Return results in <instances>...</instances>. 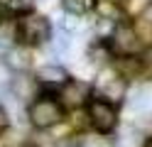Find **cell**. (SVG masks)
<instances>
[{
	"label": "cell",
	"instance_id": "cell-9",
	"mask_svg": "<svg viewBox=\"0 0 152 147\" xmlns=\"http://www.w3.org/2000/svg\"><path fill=\"white\" fill-rule=\"evenodd\" d=\"M61 5L69 15L79 17V15H88L96 7V0H61Z\"/></svg>",
	"mask_w": 152,
	"mask_h": 147
},
{
	"label": "cell",
	"instance_id": "cell-3",
	"mask_svg": "<svg viewBox=\"0 0 152 147\" xmlns=\"http://www.w3.org/2000/svg\"><path fill=\"white\" fill-rule=\"evenodd\" d=\"M125 93H128V81L123 74H115V71L101 74V78H98V98L101 101L118 105L125 101Z\"/></svg>",
	"mask_w": 152,
	"mask_h": 147
},
{
	"label": "cell",
	"instance_id": "cell-1",
	"mask_svg": "<svg viewBox=\"0 0 152 147\" xmlns=\"http://www.w3.org/2000/svg\"><path fill=\"white\" fill-rule=\"evenodd\" d=\"M64 118V108L54 96H39L37 101L30 105V123L39 130L56 125Z\"/></svg>",
	"mask_w": 152,
	"mask_h": 147
},
{
	"label": "cell",
	"instance_id": "cell-8",
	"mask_svg": "<svg viewBox=\"0 0 152 147\" xmlns=\"http://www.w3.org/2000/svg\"><path fill=\"white\" fill-rule=\"evenodd\" d=\"M150 91L145 86H140V88H135V91L130 93V98H128V105H130V110H135V113H142V110H147L150 108Z\"/></svg>",
	"mask_w": 152,
	"mask_h": 147
},
{
	"label": "cell",
	"instance_id": "cell-15",
	"mask_svg": "<svg viewBox=\"0 0 152 147\" xmlns=\"http://www.w3.org/2000/svg\"><path fill=\"white\" fill-rule=\"evenodd\" d=\"M7 123H10V118H7V110H5L3 105H0V132H3L5 127H7Z\"/></svg>",
	"mask_w": 152,
	"mask_h": 147
},
{
	"label": "cell",
	"instance_id": "cell-13",
	"mask_svg": "<svg viewBox=\"0 0 152 147\" xmlns=\"http://www.w3.org/2000/svg\"><path fill=\"white\" fill-rule=\"evenodd\" d=\"M0 7H3V10H10V12H15V10L27 7V0H0Z\"/></svg>",
	"mask_w": 152,
	"mask_h": 147
},
{
	"label": "cell",
	"instance_id": "cell-10",
	"mask_svg": "<svg viewBox=\"0 0 152 147\" xmlns=\"http://www.w3.org/2000/svg\"><path fill=\"white\" fill-rule=\"evenodd\" d=\"M12 91L20 96V98H27V96H32L34 91V83H32V78L30 76H17L15 81H12Z\"/></svg>",
	"mask_w": 152,
	"mask_h": 147
},
{
	"label": "cell",
	"instance_id": "cell-12",
	"mask_svg": "<svg viewBox=\"0 0 152 147\" xmlns=\"http://www.w3.org/2000/svg\"><path fill=\"white\" fill-rule=\"evenodd\" d=\"M69 44H71V42H69V34H66V32H59V34L52 39V49H54L56 54L66 52V49H69Z\"/></svg>",
	"mask_w": 152,
	"mask_h": 147
},
{
	"label": "cell",
	"instance_id": "cell-5",
	"mask_svg": "<svg viewBox=\"0 0 152 147\" xmlns=\"http://www.w3.org/2000/svg\"><path fill=\"white\" fill-rule=\"evenodd\" d=\"M110 47L115 54H123V56H132L140 47V39H137V32L132 29L128 22H118L115 29L110 34Z\"/></svg>",
	"mask_w": 152,
	"mask_h": 147
},
{
	"label": "cell",
	"instance_id": "cell-2",
	"mask_svg": "<svg viewBox=\"0 0 152 147\" xmlns=\"http://www.w3.org/2000/svg\"><path fill=\"white\" fill-rule=\"evenodd\" d=\"M52 34V27H49V20L42 17V15H25L20 20V25H17V37H20V42L25 44H42L47 42Z\"/></svg>",
	"mask_w": 152,
	"mask_h": 147
},
{
	"label": "cell",
	"instance_id": "cell-11",
	"mask_svg": "<svg viewBox=\"0 0 152 147\" xmlns=\"http://www.w3.org/2000/svg\"><path fill=\"white\" fill-rule=\"evenodd\" d=\"M30 64V56H27L22 49H10L7 52V66H15V69H25Z\"/></svg>",
	"mask_w": 152,
	"mask_h": 147
},
{
	"label": "cell",
	"instance_id": "cell-14",
	"mask_svg": "<svg viewBox=\"0 0 152 147\" xmlns=\"http://www.w3.org/2000/svg\"><path fill=\"white\" fill-rule=\"evenodd\" d=\"M54 147H81V142L76 140V137H64V140H59Z\"/></svg>",
	"mask_w": 152,
	"mask_h": 147
},
{
	"label": "cell",
	"instance_id": "cell-7",
	"mask_svg": "<svg viewBox=\"0 0 152 147\" xmlns=\"http://www.w3.org/2000/svg\"><path fill=\"white\" fill-rule=\"evenodd\" d=\"M37 81L49 83V86H64L69 81V74H66V69L59 66V64H44L39 71H37Z\"/></svg>",
	"mask_w": 152,
	"mask_h": 147
},
{
	"label": "cell",
	"instance_id": "cell-16",
	"mask_svg": "<svg viewBox=\"0 0 152 147\" xmlns=\"http://www.w3.org/2000/svg\"><path fill=\"white\" fill-rule=\"evenodd\" d=\"M142 20L152 25V3H147V5H145V10H142Z\"/></svg>",
	"mask_w": 152,
	"mask_h": 147
},
{
	"label": "cell",
	"instance_id": "cell-6",
	"mask_svg": "<svg viewBox=\"0 0 152 147\" xmlns=\"http://www.w3.org/2000/svg\"><path fill=\"white\" fill-rule=\"evenodd\" d=\"M88 93H91V86L86 81H79V78H69L64 86H61V103L66 108H79L88 101Z\"/></svg>",
	"mask_w": 152,
	"mask_h": 147
},
{
	"label": "cell",
	"instance_id": "cell-4",
	"mask_svg": "<svg viewBox=\"0 0 152 147\" xmlns=\"http://www.w3.org/2000/svg\"><path fill=\"white\" fill-rule=\"evenodd\" d=\"M88 123L96 127L98 132H113L118 125V113H115V105H110L101 98H93L88 103Z\"/></svg>",
	"mask_w": 152,
	"mask_h": 147
},
{
	"label": "cell",
	"instance_id": "cell-17",
	"mask_svg": "<svg viewBox=\"0 0 152 147\" xmlns=\"http://www.w3.org/2000/svg\"><path fill=\"white\" fill-rule=\"evenodd\" d=\"M145 147H152V140H150V142H147V145H145Z\"/></svg>",
	"mask_w": 152,
	"mask_h": 147
}]
</instances>
